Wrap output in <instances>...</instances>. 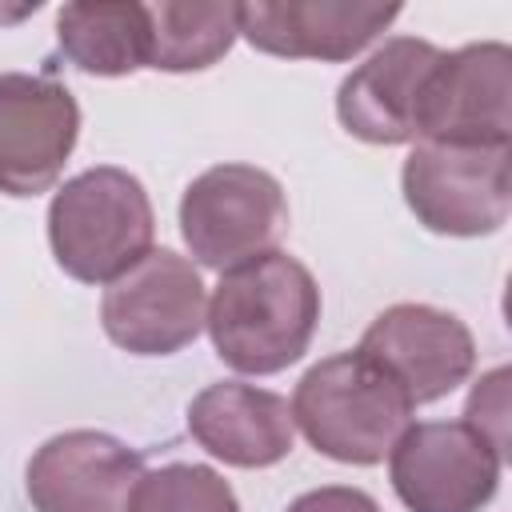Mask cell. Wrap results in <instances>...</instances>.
I'll return each mask as SVG.
<instances>
[{
  "mask_svg": "<svg viewBox=\"0 0 512 512\" xmlns=\"http://www.w3.org/2000/svg\"><path fill=\"white\" fill-rule=\"evenodd\" d=\"M316 324V276L280 248L220 272L204 316L216 356L244 376H272L296 364L308 352Z\"/></svg>",
  "mask_w": 512,
  "mask_h": 512,
  "instance_id": "cell-1",
  "label": "cell"
},
{
  "mask_svg": "<svg viewBox=\"0 0 512 512\" xmlns=\"http://www.w3.org/2000/svg\"><path fill=\"white\" fill-rule=\"evenodd\" d=\"M292 424L336 464H380L412 424V404L368 356L336 352L312 364L292 392Z\"/></svg>",
  "mask_w": 512,
  "mask_h": 512,
  "instance_id": "cell-2",
  "label": "cell"
},
{
  "mask_svg": "<svg viewBox=\"0 0 512 512\" xmlns=\"http://www.w3.org/2000/svg\"><path fill=\"white\" fill-rule=\"evenodd\" d=\"M156 212L144 184L116 168H88L52 196L48 244L56 264L80 284H112L152 252Z\"/></svg>",
  "mask_w": 512,
  "mask_h": 512,
  "instance_id": "cell-3",
  "label": "cell"
},
{
  "mask_svg": "<svg viewBox=\"0 0 512 512\" xmlns=\"http://www.w3.org/2000/svg\"><path fill=\"white\" fill-rule=\"evenodd\" d=\"M404 204L436 236H492L512 212V144H412Z\"/></svg>",
  "mask_w": 512,
  "mask_h": 512,
  "instance_id": "cell-4",
  "label": "cell"
},
{
  "mask_svg": "<svg viewBox=\"0 0 512 512\" xmlns=\"http://www.w3.org/2000/svg\"><path fill=\"white\" fill-rule=\"evenodd\" d=\"M288 232V200L256 164H212L180 196V236L196 264L228 272L272 252Z\"/></svg>",
  "mask_w": 512,
  "mask_h": 512,
  "instance_id": "cell-5",
  "label": "cell"
},
{
  "mask_svg": "<svg viewBox=\"0 0 512 512\" xmlns=\"http://www.w3.org/2000/svg\"><path fill=\"white\" fill-rule=\"evenodd\" d=\"M208 316L204 280L192 260L172 248H152L104 288V336L132 356H172L188 348Z\"/></svg>",
  "mask_w": 512,
  "mask_h": 512,
  "instance_id": "cell-6",
  "label": "cell"
},
{
  "mask_svg": "<svg viewBox=\"0 0 512 512\" xmlns=\"http://www.w3.org/2000/svg\"><path fill=\"white\" fill-rule=\"evenodd\" d=\"M504 456L464 420L408 424L388 452L392 492L408 512H480L500 488Z\"/></svg>",
  "mask_w": 512,
  "mask_h": 512,
  "instance_id": "cell-7",
  "label": "cell"
},
{
  "mask_svg": "<svg viewBox=\"0 0 512 512\" xmlns=\"http://www.w3.org/2000/svg\"><path fill=\"white\" fill-rule=\"evenodd\" d=\"M416 140L512 144V48L484 40L444 52L420 96Z\"/></svg>",
  "mask_w": 512,
  "mask_h": 512,
  "instance_id": "cell-8",
  "label": "cell"
},
{
  "mask_svg": "<svg viewBox=\"0 0 512 512\" xmlns=\"http://www.w3.org/2000/svg\"><path fill=\"white\" fill-rule=\"evenodd\" d=\"M356 352L392 376L412 408L448 396L476 368V340L468 324L432 304L384 308L364 328Z\"/></svg>",
  "mask_w": 512,
  "mask_h": 512,
  "instance_id": "cell-9",
  "label": "cell"
},
{
  "mask_svg": "<svg viewBox=\"0 0 512 512\" xmlns=\"http://www.w3.org/2000/svg\"><path fill=\"white\" fill-rule=\"evenodd\" d=\"M80 136L76 96L48 72H0V192H48Z\"/></svg>",
  "mask_w": 512,
  "mask_h": 512,
  "instance_id": "cell-10",
  "label": "cell"
},
{
  "mask_svg": "<svg viewBox=\"0 0 512 512\" xmlns=\"http://www.w3.org/2000/svg\"><path fill=\"white\" fill-rule=\"evenodd\" d=\"M140 476L136 448L96 428H72L32 452L24 492L36 512H128Z\"/></svg>",
  "mask_w": 512,
  "mask_h": 512,
  "instance_id": "cell-11",
  "label": "cell"
},
{
  "mask_svg": "<svg viewBox=\"0 0 512 512\" xmlns=\"http://www.w3.org/2000/svg\"><path fill=\"white\" fill-rule=\"evenodd\" d=\"M396 4H344V0H256L240 4V36L268 56L344 64L360 56L392 20Z\"/></svg>",
  "mask_w": 512,
  "mask_h": 512,
  "instance_id": "cell-12",
  "label": "cell"
},
{
  "mask_svg": "<svg viewBox=\"0 0 512 512\" xmlns=\"http://www.w3.org/2000/svg\"><path fill=\"white\" fill-rule=\"evenodd\" d=\"M440 56L444 48L420 36L384 40L336 88V116L344 132H352L364 144H384V148L416 140L420 96Z\"/></svg>",
  "mask_w": 512,
  "mask_h": 512,
  "instance_id": "cell-13",
  "label": "cell"
},
{
  "mask_svg": "<svg viewBox=\"0 0 512 512\" xmlns=\"http://www.w3.org/2000/svg\"><path fill=\"white\" fill-rule=\"evenodd\" d=\"M188 432L208 456L232 468H272L296 440L288 400L244 380H216L196 392L188 404Z\"/></svg>",
  "mask_w": 512,
  "mask_h": 512,
  "instance_id": "cell-14",
  "label": "cell"
},
{
  "mask_svg": "<svg viewBox=\"0 0 512 512\" xmlns=\"http://www.w3.org/2000/svg\"><path fill=\"white\" fill-rule=\"evenodd\" d=\"M56 44L88 76H132L148 68V4L76 0L56 12Z\"/></svg>",
  "mask_w": 512,
  "mask_h": 512,
  "instance_id": "cell-15",
  "label": "cell"
},
{
  "mask_svg": "<svg viewBox=\"0 0 512 512\" xmlns=\"http://www.w3.org/2000/svg\"><path fill=\"white\" fill-rule=\"evenodd\" d=\"M240 4H148V68L204 72L228 56L240 36Z\"/></svg>",
  "mask_w": 512,
  "mask_h": 512,
  "instance_id": "cell-16",
  "label": "cell"
},
{
  "mask_svg": "<svg viewBox=\"0 0 512 512\" xmlns=\"http://www.w3.org/2000/svg\"><path fill=\"white\" fill-rule=\"evenodd\" d=\"M128 512H240V504L216 468L172 460L140 476Z\"/></svg>",
  "mask_w": 512,
  "mask_h": 512,
  "instance_id": "cell-17",
  "label": "cell"
},
{
  "mask_svg": "<svg viewBox=\"0 0 512 512\" xmlns=\"http://www.w3.org/2000/svg\"><path fill=\"white\" fill-rule=\"evenodd\" d=\"M464 424L508 460V368H492L484 380H476L464 404Z\"/></svg>",
  "mask_w": 512,
  "mask_h": 512,
  "instance_id": "cell-18",
  "label": "cell"
},
{
  "mask_svg": "<svg viewBox=\"0 0 512 512\" xmlns=\"http://www.w3.org/2000/svg\"><path fill=\"white\" fill-rule=\"evenodd\" d=\"M284 512H380V504L364 488L324 484V488H312V492L296 496Z\"/></svg>",
  "mask_w": 512,
  "mask_h": 512,
  "instance_id": "cell-19",
  "label": "cell"
}]
</instances>
